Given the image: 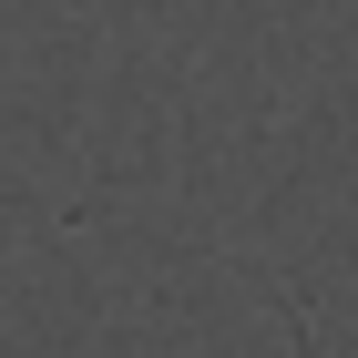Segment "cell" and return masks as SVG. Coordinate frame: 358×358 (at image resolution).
I'll list each match as a JSON object with an SVG mask.
<instances>
[{
	"mask_svg": "<svg viewBox=\"0 0 358 358\" xmlns=\"http://www.w3.org/2000/svg\"><path fill=\"white\" fill-rule=\"evenodd\" d=\"M297 358H317V338H307V317H297Z\"/></svg>",
	"mask_w": 358,
	"mask_h": 358,
	"instance_id": "1",
	"label": "cell"
}]
</instances>
